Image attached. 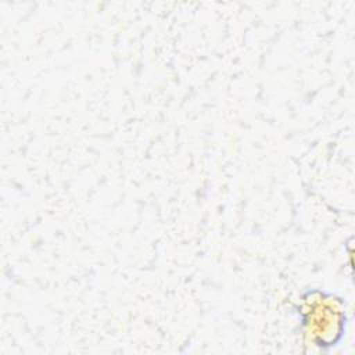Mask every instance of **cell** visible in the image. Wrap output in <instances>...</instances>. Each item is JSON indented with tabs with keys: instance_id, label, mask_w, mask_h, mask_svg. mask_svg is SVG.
Instances as JSON below:
<instances>
[{
	"instance_id": "1",
	"label": "cell",
	"mask_w": 355,
	"mask_h": 355,
	"mask_svg": "<svg viewBox=\"0 0 355 355\" xmlns=\"http://www.w3.org/2000/svg\"><path fill=\"white\" fill-rule=\"evenodd\" d=\"M300 343L304 351L327 352L344 340L348 315L345 301L320 288L304 291L297 304Z\"/></svg>"
}]
</instances>
